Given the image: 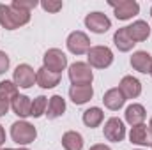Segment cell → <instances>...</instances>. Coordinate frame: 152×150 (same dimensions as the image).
Segmentation results:
<instances>
[{
	"mask_svg": "<svg viewBox=\"0 0 152 150\" xmlns=\"http://www.w3.org/2000/svg\"><path fill=\"white\" fill-rule=\"evenodd\" d=\"M30 21V12L16 9L7 4H0V25L5 30H16Z\"/></svg>",
	"mask_w": 152,
	"mask_h": 150,
	"instance_id": "1",
	"label": "cell"
},
{
	"mask_svg": "<svg viewBox=\"0 0 152 150\" xmlns=\"http://www.w3.org/2000/svg\"><path fill=\"white\" fill-rule=\"evenodd\" d=\"M11 138L18 143V145H30L34 143V140L37 138V131L36 127L27 122V120H18L11 125Z\"/></svg>",
	"mask_w": 152,
	"mask_h": 150,
	"instance_id": "2",
	"label": "cell"
},
{
	"mask_svg": "<svg viewBox=\"0 0 152 150\" xmlns=\"http://www.w3.org/2000/svg\"><path fill=\"white\" fill-rule=\"evenodd\" d=\"M87 57H88V66L96 69H106L113 62V53L108 46H92Z\"/></svg>",
	"mask_w": 152,
	"mask_h": 150,
	"instance_id": "3",
	"label": "cell"
},
{
	"mask_svg": "<svg viewBox=\"0 0 152 150\" xmlns=\"http://www.w3.org/2000/svg\"><path fill=\"white\" fill-rule=\"evenodd\" d=\"M42 64H44L42 67H46L48 71L60 74V73L67 67V57H66V53H64L62 50H58V48H51V50H48V51L44 53V57H42Z\"/></svg>",
	"mask_w": 152,
	"mask_h": 150,
	"instance_id": "4",
	"label": "cell"
},
{
	"mask_svg": "<svg viewBox=\"0 0 152 150\" xmlns=\"http://www.w3.org/2000/svg\"><path fill=\"white\" fill-rule=\"evenodd\" d=\"M69 79L73 85H92L94 73L88 64L85 62H75L69 66Z\"/></svg>",
	"mask_w": 152,
	"mask_h": 150,
	"instance_id": "5",
	"label": "cell"
},
{
	"mask_svg": "<svg viewBox=\"0 0 152 150\" xmlns=\"http://www.w3.org/2000/svg\"><path fill=\"white\" fill-rule=\"evenodd\" d=\"M103 133H104V138L108 141H113V143H120L124 138H126V127H124V122L117 117H112L106 120L104 127H103Z\"/></svg>",
	"mask_w": 152,
	"mask_h": 150,
	"instance_id": "6",
	"label": "cell"
},
{
	"mask_svg": "<svg viewBox=\"0 0 152 150\" xmlns=\"http://www.w3.org/2000/svg\"><path fill=\"white\" fill-rule=\"evenodd\" d=\"M108 4L113 7L117 20H122V21L131 20L133 16H136V14L140 12V5H138V2H134V0H120V2H112V0H110Z\"/></svg>",
	"mask_w": 152,
	"mask_h": 150,
	"instance_id": "7",
	"label": "cell"
},
{
	"mask_svg": "<svg viewBox=\"0 0 152 150\" xmlns=\"http://www.w3.org/2000/svg\"><path fill=\"white\" fill-rule=\"evenodd\" d=\"M67 50L73 53V55H83V53H88L90 50V39L85 32H71L69 37H67Z\"/></svg>",
	"mask_w": 152,
	"mask_h": 150,
	"instance_id": "8",
	"label": "cell"
},
{
	"mask_svg": "<svg viewBox=\"0 0 152 150\" xmlns=\"http://www.w3.org/2000/svg\"><path fill=\"white\" fill-rule=\"evenodd\" d=\"M12 81H14L16 87L30 88V87H34V83H36V71H34L28 64H20V66L14 69Z\"/></svg>",
	"mask_w": 152,
	"mask_h": 150,
	"instance_id": "9",
	"label": "cell"
},
{
	"mask_svg": "<svg viewBox=\"0 0 152 150\" xmlns=\"http://www.w3.org/2000/svg\"><path fill=\"white\" fill-rule=\"evenodd\" d=\"M85 25H87L88 30H92L96 34H104V32L110 30L112 21H110V18L106 14L96 11V12H90V14L85 16Z\"/></svg>",
	"mask_w": 152,
	"mask_h": 150,
	"instance_id": "10",
	"label": "cell"
},
{
	"mask_svg": "<svg viewBox=\"0 0 152 150\" xmlns=\"http://www.w3.org/2000/svg\"><path fill=\"white\" fill-rule=\"evenodd\" d=\"M129 140H131V143H134V145L151 147L152 145V133L145 124H138V125H133V127H131Z\"/></svg>",
	"mask_w": 152,
	"mask_h": 150,
	"instance_id": "11",
	"label": "cell"
},
{
	"mask_svg": "<svg viewBox=\"0 0 152 150\" xmlns=\"http://www.w3.org/2000/svg\"><path fill=\"white\" fill-rule=\"evenodd\" d=\"M118 90L124 94L126 99H136L142 94V83L133 76H124L118 85Z\"/></svg>",
	"mask_w": 152,
	"mask_h": 150,
	"instance_id": "12",
	"label": "cell"
},
{
	"mask_svg": "<svg viewBox=\"0 0 152 150\" xmlns=\"http://www.w3.org/2000/svg\"><path fill=\"white\" fill-rule=\"evenodd\" d=\"M127 28V34L133 42H142V41H147V37L151 36V27L147 21L143 20H136L133 25L126 27Z\"/></svg>",
	"mask_w": 152,
	"mask_h": 150,
	"instance_id": "13",
	"label": "cell"
},
{
	"mask_svg": "<svg viewBox=\"0 0 152 150\" xmlns=\"http://www.w3.org/2000/svg\"><path fill=\"white\" fill-rule=\"evenodd\" d=\"M94 88L92 85H73L69 88V97L75 104H85L92 99Z\"/></svg>",
	"mask_w": 152,
	"mask_h": 150,
	"instance_id": "14",
	"label": "cell"
},
{
	"mask_svg": "<svg viewBox=\"0 0 152 150\" xmlns=\"http://www.w3.org/2000/svg\"><path fill=\"white\" fill-rule=\"evenodd\" d=\"M131 66H133L134 71H138V73H142V74L151 73L152 71L151 53H147V51H136V53H133V57H131Z\"/></svg>",
	"mask_w": 152,
	"mask_h": 150,
	"instance_id": "15",
	"label": "cell"
},
{
	"mask_svg": "<svg viewBox=\"0 0 152 150\" xmlns=\"http://www.w3.org/2000/svg\"><path fill=\"white\" fill-rule=\"evenodd\" d=\"M36 83L41 88H53L60 83V74L48 71L46 67H41L36 71Z\"/></svg>",
	"mask_w": 152,
	"mask_h": 150,
	"instance_id": "16",
	"label": "cell"
},
{
	"mask_svg": "<svg viewBox=\"0 0 152 150\" xmlns=\"http://www.w3.org/2000/svg\"><path fill=\"white\" fill-rule=\"evenodd\" d=\"M103 103H104V106H106L108 110L117 111V110H120V108L124 106L126 97H124V94H122L118 88H110V90L103 95Z\"/></svg>",
	"mask_w": 152,
	"mask_h": 150,
	"instance_id": "17",
	"label": "cell"
},
{
	"mask_svg": "<svg viewBox=\"0 0 152 150\" xmlns=\"http://www.w3.org/2000/svg\"><path fill=\"white\" fill-rule=\"evenodd\" d=\"M11 108L12 111L16 113L20 118H27L30 117V110H32V101L27 97V95H16L12 101H11Z\"/></svg>",
	"mask_w": 152,
	"mask_h": 150,
	"instance_id": "18",
	"label": "cell"
},
{
	"mask_svg": "<svg viewBox=\"0 0 152 150\" xmlns=\"http://www.w3.org/2000/svg\"><path fill=\"white\" fill-rule=\"evenodd\" d=\"M66 113V101L62 99V95H51L50 97V103H48V113L46 117L50 120L53 118H58Z\"/></svg>",
	"mask_w": 152,
	"mask_h": 150,
	"instance_id": "19",
	"label": "cell"
},
{
	"mask_svg": "<svg viewBox=\"0 0 152 150\" xmlns=\"http://www.w3.org/2000/svg\"><path fill=\"white\" fill-rule=\"evenodd\" d=\"M126 120H127V124H131V125H138V124H143V120H145V108L142 106V104H131V106H127L126 108Z\"/></svg>",
	"mask_w": 152,
	"mask_h": 150,
	"instance_id": "20",
	"label": "cell"
},
{
	"mask_svg": "<svg viewBox=\"0 0 152 150\" xmlns=\"http://www.w3.org/2000/svg\"><path fill=\"white\" fill-rule=\"evenodd\" d=\"M113 42H115V46L118 48V51H131V50H133V46L136 44V42H133V41H131V37H129V34H127V28H126V27L118 28V30L113 34Z\"/></svg>",
	"mask_w": 152,
	"mask_h": 150,
	"instance_id": "21",
	"label": "cell"
},
{
	"mask_svg": "<svg viewBox=\"0 0 152 150\" xmlns=\"http://www.w3.org/2000/svg\"><path fill=\"white\" fill-rule=\"evenodd\" d=\"M62 147L66 150H81L83 149V136L76 131H67L62 136Z\"/></svg>",
	"mask_w": 152,
	"mask_h": 150,
	"instance_id": "22",
	"label": "cell"
},
{
	"mask_svg": "<svg viewBox=\"0 0 152 150\" xmlns=\"http://www.w3.org/2000/svg\"><path fill=\"white\" fill-rule=\"evenodd\" d=\"M103 118H104V113H103L101 108H96V106H94V108H88V110L83 111V124H85L87 127H90V129L101 125Z\"/></svg>",
	"mask_w": 152,
	"mask_h": 150,
	"instance_id": "23",
	"label": "cell"
},
{
	"mask_svg": "<svg viewBox=\"0 0 152 150\" xmlns=\"http://www.w3.org/2000/svg\"><path fill=\"white\" fill-rule=\"evenodd\" d=\"M18 95V87L14 85V81H0V97L4 101H12Z\"/></svg>",
	"mask_w": 152,
	"mask_h": 150,
	"instance_id": "24",
	"label": "cell"
},
{
	"mask_svg": "<svg viewBox=\"0 0 152 150\" xmlns=\"http://www.w3.org/2000/svg\"><path fill=\"white\" fill-rule=\"evenodd\" d=\"M46 108H48V97H44V95H39V97H36V99L32 101L30 117L37 118V117H41V115H44V113H46Z\"/></svg>",
	"mask_w": 152,
	"mask_h": 150,
	"instance_id": "25",
	"label": "cell"
},
{
	"mask_svg": "<svg viewBox=\"0 0 152 150\" xmlns=\"http://www.w3.org/2000/svg\"><path fill=\"white\" fill-rule=\"evenodd\" d=\"M12 7H16V9H21V11H27V12H30L32 9H36L39 5L37 0H12V4H11Z\"/></svg>",
	"mask_w": 152,
	"mask_h": 150,
	"instance_id": "26",
	"label": "cell"
},
{
	"mask_svg": "<svg viewBox=\"0 0 152 150\" xmlns=\"http://www.w3.org/2000/svg\"><path fill=\"white\" fill-rule=\"evenodd\" d=\"M62 2L60 0H46V2H42L41 4V7L44 9V11H48V12H58L60 9H62Z\"/></svg>",
	"mask_w": 152,
	"mask_h": 150,
	"instance_id": "27",
	"label": "cell"
},
{
	"mask_svg": "<svg viewBox=\"0 0 152 150\" xmlns=\"http://www.w3.org/2000/svg\"><path fill=\"white\" fill-rule=\"evenodd\" d=\"M9 64H11V60H9V57H7V53L0 51V74H4V73L9 69Z\"/></svg>",
	"mask_w": 152,
	"mask_h": 150,
	"instance_id": "28",
	"label": "cell"
},
{
	"mask_svg": "<svg viewBox=\"0 0 152 150\" xmlns=\"http://www.w3.org/2000/svg\"><path fill=\"white\" fill-rule=\"evenodd\" d=\"M7 111H9V103H7V101H4V99L0 97V117H4Z\"/></svg>",
	"mask_w": 152,
	"mask_h": 150,
	"instance_id": "29",
	"label": "cell"
},
{
	"mask_svg": "<svg viewBox=\"0 0 152 150\" xmlns=\"http://www.w3.org/2000/svg\"><path fill=\"white\" fill-rule=\"evenodd\" d=\"M88 150H112L108 145H104V143H97V145H92Z\"/></svg>",
	"mask_w": 152,
	"mask_h": 150,
	"instance_id": "30",
	"label": "cell"
},
{
	"mask_svg": "<svg viewBox=\"0 0 152 150\" xmlns=\"http://www.w3.org/2000/svg\"><path fill=\"white\" fill-rule=\"evenodd\" d=\"M5 143V131H4V127L0 125V147Z\"/></svg>",
	"mask_w": 152,
	"mask_h": 150,
	"instance_id": "31",
	"label": "cell"
},
{
	"mask_svg": "<svg viewBox=\"0 0 152 150\" xmlns=\"http://www.w3.org/2000/svg\"><path fill=\"white\" fill-rule=\"evenodd\" d=\"M149 129H151V133H152V118H151V122H149Z\"/></svg>",
	"mask_w": 152,
	"mask_h": 150,
	"instance_id": "32",
	"label": "cell"
},
{
	"mask_svg": "<svg viewBox=\"0 0 152 150\" xmlns=\"http://www.w3.org/2000/svg\"><path fill=\"white\" fill-rule=\"evenodd\" d=\"M0 150H14V149H0Z\"/></svg>",
	"mask_w": 152,
	"mask_h": 150,
	"instance_id": "33",
	"label": "cell"
},
{
	"mask_svg": "<svg viewBox=\"0 0 152 150\" xmlns=\"http://www.w3.org/2000/svg\"><path fill=\"white\" fill-rule=\"evenodd\" d=\"M16 150H28V149H16Z\"/></svg>",
	"mask_w": 152,
	"mask_h": 150,
	"instance_id": "34",
	"label": "cell"
},
{
	"mask_svg": "<svg viewBox=\"0 0 152 150\" xmlns=\"http://www.w3.org/2000/svg\"><path fill=\"white\" fill-rule=\"evenodd\" d=\"M151 16H152V7H151Z\"/></svg>",
	"mask_w": 152,
	"mask_h": 150,
	"instance_id": "35",
	"label": "cell"
},
{
	"mask_svg": "<svg viewBox=\"0 0 152 150\" xmlns=\"http://www.w3.org/2000/svg\"><path fill=\"white\" fill-rule=\"evenodd\" d=\"M138 150H142V149H138Z\"/></svg>",
	"mask_w": 152,
	"mask_h": 150,
	"instance_id": "36",
	"label": "cell"
},
{
	"mask_svg": "<svg viewBox=\"0 0 152 150\" xmlns=\"http://www.w3.org/2000/svg\"><path fill=\"white\" fill-rule=\"evenodd\" d=\"M151 74H152V71H151Z\"/></svg>",
	"mask_w": 152,
	"mask_h": 150,
	"instance_id": "37",
	"label": "cell"
},
{
	"mask_svg": "<svg viewBox=\"0 0 152 150\" xmlns=\"http://www.w3.org/2000/svg\"><path fill=\"white\" fill-rule=\"evenodd\" d=\"M151 147H152V145H151Z\"/></svg>",
	"mask_w": 152,
	"mask_h": 150,
	"instance_id": "38",
	"label": "cell"
}]
</instances>
